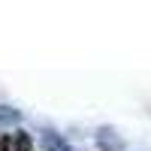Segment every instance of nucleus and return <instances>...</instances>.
I'll return each instance as SVG.
<instances>
[{
    "instance_id": "1",
    "label": "nucleus",
    "mask_w": 151,
    "mask_h": 151,
    "mask_svg": "<svg viewBox=\"0 0 151 151\" xmlns=\"http://www.w3.org/2000/svg\"><path fill=\"white\" fill-rule=\"evenodd\" d=\"M42 148L45 151H70V145L60 139V136H55V133H42Z\"/></svg>"
},
{
    "instance_id": "2",
    "label": "nucleus",
    "mask_w": 151,
    "mask_h": 151,
    "mask_svg": "<svg viewBox=\"0 0 151 151\" xmlns=\"http://www.w3.org/2000/svg\"><path fill=\"white\" fill-rule=\"evenodd\" d=\"M12 151H33V142L24 130H15L12 133Z\"/></svg>"
},
{
    "instance_id": "3",
    "label": "nucleus",
    "mask_w": 151,
    "mask_h": 151,
    "mask_svg": "<svg viewBox=\"0 0 151 151\" xmlns=\"http://www.w3.org/2000/svg\"><path fill=\"white\" fill-rule=\"evenodd\" d=\"M21 115H18V109H9V106H0V127H6V124H12V121H18Z\"/></svg>"
},
{
    "instance_id": "4",
    "label": "nucleus",
    "mask_w": 151,
    "mask_h": 151,
    "mask_svg": "<svg viewBox=\"0 0 151 151\" xmlns=\"http://www.w3.org/2000/svg\"><path fill=\"white\" fill-rule=\"evenodd\" d=\"M9 145H12V136H0V151H9Z\"/></svg>"
}]
</instances>
